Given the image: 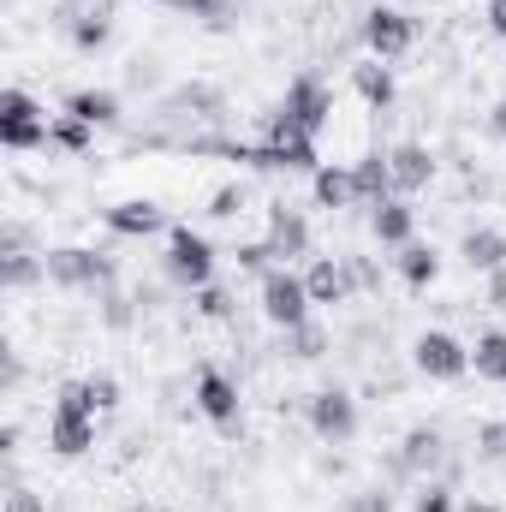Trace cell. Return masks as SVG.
I'll return each instance as SVG.
<instances>
[{
    "label": "cell",
    "instance_id": "2",
    "mask_svg": "<svg viewBox=\"0 0 506 512\" xmlns=\"http://www.w3.org/2000/svg\"><path fill=\"white\" fill-rule=\"evenodd\" d=\"M161 268H167L173 286L197 292V286L215 280V245H209L197 227H167V256H161Z\"/></svg>",
    "mask_w": 506,
    "mask_h": 512
},
{
    "label": "cell",
    "instance_id": "20",
    "mask_svg": "<svg viewBox=\"0 0 506 512\" xmlns=\"http://www.w3.org/2000/svg\"><path fill=\"white\" fill-rule=\"evenodd\" d=\"M310 197H316V209H346V203H358V179H352V167H316L310 173Z\"/></svg>",
    "mask_w": 506,
    "mask_h": 512
},
{
    "label": "cell",
    "instance_id": "32",
    "mask_svg": "<svg viewBox=\"0 0 506 512\" xmlns=\"http://www.w3.org/2000/svg\"><path fill=\"white\" fill-rule=\"evenodd\" d=\"M84 387H90V399H96V411H108V405H120V382H114V376H84Z\"/></svg>",
    "mask_w": 506,
    "mask_h": 512
},
{
    "label": "cell",
    "instance_id": "29",
    "mask_svg": "<svg viewBox=\"0 0 506 512\" xmlns=\"http://www.w3.org/2000/svg\"><path fill=\"white\" fill-rule=\"evenodd\" d=\"M477 453H483L489 465H501V459H506V417H501V423H483V429H477Z\"/></svg>",
    "mask_w": 506,
    "mask_h": 512
},
{
    "label": "cell",
    "instance_id": "13",
    "mask_svg": "<svg viewBox=\"0 0 506 512\" xmlns=\"http://www.w3.org/2000/svg\"><path fill=\"white\" fill-rule=\"evenodd\" d=\"M441 453H447V441H441V429L435 423H417V429H405V441H399V471L405 477H429L435 465H441Z\"/></svg>",
    "mask_w": 506,
    "mask_h": 512
},
{
    "label": "cell",
    "instance_id": "31",
    "mask_svg": "<svg viewBox=\"0 0 506 512\" xmlns=\"http://www.w3.org/2000/svg\"><path fill=\"white\" fill-rule=\"evenodd\" d=\"M239 209H245V185H221V191L209 197V215H215V221H233Z\"/></svg>",
    "mask_w": 506,
    "mask_h": 512
},
{
    "label": "cell",
    "instance_id": "22",
    "mask_svg": "<svg viewBox=\"0 0 506 512\" xmlns=\"http://www.w3.org/2000/svg\"><path fill=\"white\" fill-rule=\"evenodd\" d=\"M399 262V280L411 286V292H423V286H435V274H441V256H435V245H405V251L393 256Z\"/></svg>",
    "mask_w": 506,
    "mask_h": 512
},
{
    "label": "cell",
    "instance_id": "39",
    "mask_svg": "<svg viewBox=\"0 0 506 512\" xmlns=\"http://www.w3.org/2000/svg\"><path fill=\"white\" fill-rule=\"evenodd\" d=\"M489 298H495V304H506V268H501V274H489Z\"/></svg>",
    "mask_w": 506,
    "mask_h": 512
},
{
    "label": "cell",
    "instance_id": "12",
    "mask_svg": "<svg viewBox=\"0 0 506 512\" xmlns=\"http://www.w3.org/2000/svg\"><path fill=\"white\" fill-rule=\"evenodd\" d=\"M102 221H108V233H120V239H155V233H167V209H161L155 197H126V203H114Z\"/></svg>",
    "mask_w": 506,
    "mask_h": 512
},
{
    "label": "cell",
    "instance_id": "28",
    "mask_svg": "<svg viewBox=\"0 0 506 512\" xmlns=\"http://www.w3.org/2000/svg\"><path fill=\"white\" fill-rule=\"evenodd\" d=\"M197 316L227 322V316H233V292H227V286H215V280H209V286H197Z\"/></svg>",
    "mask_w": 506,
    "mask_h": 512
},
{
    "label": "cell",
    "instance_id": "4",
    "mask_svg": "<svg viewBox=\"0 0 506 512\" xmlns=\"http://www.w3.org/2000/svg\"><path fill=\"white\" fill-rule=\"evenodd\" d=\"M42 262H48V280H54V286H72V292H96V286H108V280L120 274L108 251H84V245L42 251Z\"/></svg>",
    "mask_w": 506,
    "mask_h": 512
},
{
    "label": "cell",
    "instance_id": "6",
    "mask_svg": "<svg viewBox=\"0 0 506 512\" xmlns=\"http://www.w3.org/2000/svg\"><path fill=\"white\" fill-rule=\"evenodd\" d=\"M48 114L24 96V90H6L0 96V149H12V155H24V149H42L48 143Z\"/></svg>",
    "mask_w": 506,
    "mask_h": 512
},
{
    "label": "cell",
    "instance_id": "36",
    "mask_svg": "<svg viewBox=\"0 0 506 512\" xmlns=\"http://www.w3.org/2000/svg\"><path fill=\"white\" fill-rule=\"evenodd\" d=\"M483 18H489V30H495V36H506V0H489V6H483Z\"/></svg>",
    "mask_w": 506,
    "mask_h": 512
},
{
    "label": "cell",
    "instance_id": "1",
    "mask_svg": "<svg viewBox=\"0 0 506 512\" xmlns=\"http://www.w3.org/2000/svg\"><path fill=\"white\" fill-rule=\"evenodd\" d=\"M48 447L60 459H84L96 447V399L84 382H66L54 399V417H48Z\"/></svg>",
    "mask_w": 506,
    "mask_h": 512
},
{
    "label": "cell",
    "instance_id": "11",
    "mask_svg": "<svg viewBox=\"0 0 506 512\" xmlns=\"http://www.w3.org/2000/svg\"><path fill=\"white\" fill-rule=\"evenodd\" d=\"M197 411L215 429H239V387L227 370H197Z\"/></svg>",
    "mask_w": 506,
    "mask_h": 512
},
{
    "label": "cell",
    "instance_id": "35",
    "mask_svg": "<svg viewBox=\"0 0 506 512\" xmlns=\"http://www.w3.org/2000/svg\"><path fill=\"white\" fill-rule=\"evenodd\" d=\"M102 304H108V310H102V316H108V328H131V304H126V298H102Z\"/></svg>",
    "mask_w": 506,
    "mask_h": 512
},
{
    "label": "cell",
    "instance_id": "10",
    "mask_svg": "<svg viewBox=\"0 0 506 512\" xmlns=\"http://www.w3.org/2000/svg\"><path fill=\"white\" fill-rule=\"evenodd\" d=\"M268 251L292 268V256H310V221L292 203H268Z\"/></svg>",
    "mask_w": 506,
    "mask_h": 512
},
{
    "label": "cell",
    "instance_id": "41",
    "mask_svg": "<svg viewBox=\"0 0 506 512\" xmlns=\"http://www.w3.org/2000/svg\"><path fill=\"white\" fill-rule=\"evenodd\" d=\"M126 512H161V507H143V501H137V507H126Z\"/></svg>",
    "mask_w": 506,
    "mask_h": 512
},
{
    "label": "cell",
    "instance_id": "3",
    "mask_svg": "<svg viewBox=\"0 0 506 512\" xmlns=\"http://www.w3.org/2000/svg\"><path fill=\"white\" fill-rule=\"evenodd\" d=\"M310 286H304V274H292L286 262H274L268 274H262V316L286 334V328H298V322H310Z\"/></svg>",
    "mask_w": 506,
    "mask_h": 512
},
{
    "label": "cell",
    "instance_id": "42",
    "mask_svg": "<svg viewBox=\"0 0 506 512\" xmlns=\"http://www.w3.org/2000/svg\"><path fill=\"white\" fill-rule=\"evenodd\" d=\"M346 512H358V507H346Z\"/></svg>",
    "mask_w": 506,
    "mask_h": 512
},
{
    "label": "cell",
    "instance_id": "26",
    "mask_svg": "<svg viewBox=\"0 0 506 512\" xmlns=\"http://www.w3.org/2000/svg\"><path fill=\"white\" fill-rule=\"evenodd\" d=\"M48 143H54V149H72V155H84V149L96 143V126H84V120H72V114H54Z\"/></svg>",
    "mask_w": 506,
    "mask_h": 512
},
{
    "label": "cell",
    "instance_id": "38",
    "mask_svg": "<svg viewBox=\"0 0 506 512\" xmlns=\"http://www.w3.org/2000/svg\"><path fill=\"white\" fill-rule=\"evenodd\" d=\"M489 137H501V143H506V96L489 108Z\"/></svg>",
    "mask_w": 506,
    "mask_h": 512
},
{
    "label": "cell",
    "instance_id": "37",
    "mask_svg": "<svg viewBox=\"0 0 506 512\" xmlns=\"http://www.w3.org/2000/svg\"><path fill=\"white\" fill-rule=\"evenodd\" d=\"M352 507H358V512H393V501H387V495H381V489H376V495H358Z\"/></svg>",
    "mask_w": 506,
    "mask_h": 512
},
{
    "label": "cell",
    "instance_id": "19",
    "mask_svg": "<svg viewBox=\"0 0 506 512\" xmlns=\"http://www.w3.org/2000/svg\"><path fill=\"white\" fill-rule=\"evenodd\" d=\"M66 36H72V48H78V54H96V48H108V36H114V18H108V6H78V12L66 18Z\"/></svg>",
    "mask_w": 506,
    "mask_h": 512
},
{
    "label": "cell",
    "instance_id": "14",
    "mask_svg": "<svg viewBox=\"0 0 506 512\" xmlns=\"http://www.w3.org/2000/svg\"><path fill=\"white\" fill-rule=\"evenodd\" d=\"M370 233H376L381 245L405 251V245L417 239V209H411L405 197H381V203H370Z\"/></svg>",
    "mask_w": 506,
    "mask_h": 512
},
{
    "label": "cell",
    "instance_id": "25",
    "mask_svg": "<svg viewBox=\"0 0 506 512\" xmlns=\"http://www.w3.org/2000/svg\"><path fill=\"white\" fill-rule=\"evenodd\" d=\"M328 352V334L316 328V322H298V328H286V358H298V364H316Z\"/></svg>",
    "mask_w": 506,
    "mask_h": 512
},
{
    "label": "cell",
    "instance_id": "27",
    "mask_svg": "<svg viewBox=\"0 0 506 512\" xmlns=\"http://www.w3.org/2000/svg\"><path fill=\"white\" fill-rule=\"evenodd\" d=\"M6 286H30V280H48V262L42 256H30V251H6Z\"/></svg>",
    "mask_w": 506,
    "mask_h": 512
},
{
    "label": "cell",
    "instance_id": "30",
    "mask_svg": "<svg viewBox=\"0 0 506 512\" xmlns=\"http://www.w3.org/2000/svg\"><path fill=\"white\" fill-rule=\"evenodd\" d=\"M411 512H459V507H453V489H447V483H423L417 501H411Z\"/></svg>",
    "mask_w": 506,
    "mask_h": 512
},
{
    "label": "cell",
    "instance_id": "24",
    "mask_svg": "<svg viewBox=\"0 0 506 512\" xmlns=\"http://www.w3.org/2000/svg\"><path fill=\"white\" fill-rule=\"evenodd\" d=\"M471 370H477V376H489V382H506V334H501V328L477 334V346H471Z\"/></svg>",
    "mask_w": 506,
    "mask_h": 512
},
{
    "label": "cell",
    "instance_id": "21",
    "mask_svg": "<svg viewBox=\"0 0 506 512\" xmlns=\"http://www.w3.org/2000/svg\"><path fill=\"white\" fill-rule=\"evenodd\" d=\"M60 114H72L84 126H120V96L114 90H72Z\"/></svg>",
    "mask_w": 506,
    "mask_h": 512
},
{
    "label": "cell",
    "instance_id": "5",
    "mask_svg": "<svg viewBox=\"0 0 506 512\" xmlns=\"http://www.w3.org/2000/svg\"><path fill=\"white\" fill-rule=\"evenodd\" d=\"M411 364H417V376H429V382H459V376H471V346L453 340L447 328H429V334H417Z\"/></svg>",
    "mask_w": 506,
    "mask_h": 512
},
{
    "label": "cell",
    "instance_id": "15",
    "mask_svg": "<svg viewBox=\"0 0 506 512\" xmlns=\"http://www.w3.org/2000/svg\"><path fill=\"white\" fill-rule=\"evenodd\" d=\"M304 286H310V304H346L352 298V268L346 256H316L304 268Z\"/></svg>",
    "mask_w": 506,
    "mask_h": 512
},
{
    "label": "cell",
    "instance_id": "40",
    "mask_svg": "<svg viewBox=\"0 0 506 512\" xmlns=\"http://www.w3.org/2000/svg\"><path fill=\"white\" fill-rule=\"evenodd\" d=\"M459 512H501V507H495V501H477V495H471V501H465Z\"/></svg>",
    "mask_w": 506,
    "mask_h": 512
},
{
    "label": "cell",
    "instance_id": "8",
    "mask_svg": "<svg viewBox=\"0 0 506 512\" xmlns=\"http://www.w3.org/2000/svg\"><path fill=\"white\" fill-rule=\"evenodd\" d=\"M411 42H417V18L411 12H399V6H370L364 12V48L376 54V60H399V54H411Z\"/></svg>",
    "mask_w": 506,
    "mask_h": 512
},
{
    "label": "cell",
    "instance_id": "23",
    "mask_svg": "<svg viewBox=\"0 0 506 512\" xmlns=\"http://www.w3.org/2000/svg\"><path fill=\"white\" fill-rule=\"evenodd\" d=\"M352 179H358V203L393 197V167H387V155H364V161L352 167Z\"/></svg>",
    "mask_w": 506,
    "mask_h": 512
},
{
    "label": "cell",
    "instance_id": "18",
    "mask_svg": "<svg viewBox=\"0 0 506 512\" xmlns=\"http://www.w3.org/2000/svg\"><path fill=\"white\" fill-rule=\"evenodd\" d=\"M352 90L370 102V108H393V96H399V84H393V66L387 60H376V54H364L358 66H352Z\"/></svg>",
    "mask_w": 506,
    "mask_h": 512
},
{
    "label": "cell",
    "instance_id": "17",
    "mask_svg": "<svg viewBox=\"0 0 506 512\" xmlns=\"http://www.w3.org/2000/svg\"><path fill=\"white\" fill-rule=\"evenodd\" d=\"M459 256H465L471 274H501L506 268V233H495V227H471V233L459 239Z\"/></svg>",
    "mask_w": 506,
    "mask_h": 512
},
{
    "label": "cell",
    "instance_id": "33",
    "mask_svg": "<svg viewBox=\"0 0 506 512\" xmlns=\"http://www.w3.org/2000/svg\"><path fill=\"white\" fill-rule=\"evenodd\" d=\"M6 512H48V507H42V495H36V489L12 483V489H6Z\"/></svg>",
    "mask_w": 506,
    "mask_h": 512
},
{
    "label": "cell",
    "instance_id": "7",
    "mask_svg": "<svg viewBox=\"0 0 506 512\" xmlns=\"http://www.w3.org/2000/svg\"><path fill=\"white\" fill-rule=\"evenodd\" d=\"M280 114H286V120H292L298 131L322 137V126L334 120V90H328L316 72H298V78L286 84V96H280Z\"/></svg>",
    "mask_w": 506,
    "mask_h": 512
},
{
    "label": "cell",
    "instance_id": "34",
    "mask_svg": "<svg viewBox=\"0 0 506 512\" xmlns=\"http://www.w3.org/2000/svg\"><path fill=\"white\" fill-rule=\"evenodd\" d=\"M346 268H352V286H381V274H376L370 256H346Z\"/></svg>",
    "mask_w": 506,
    "mask_h": 512
},
{
    "label": "cell",
    "instance_id": "16",
    "mask_svg": "<svg viewBox=\"0 0 506 512\" xmlns=\"http://www.w3.org/2000/svg\"><path fill=\"white\" fill-rule=\"evenodd\" d=\"M387 167H393V191H423L435 179V155L423 143H399L387 149Z\"/></svg>",
    "mask_w": 506,
    "mask_h": 512
},
{
    "label": "cell",
    "instance_id": "9",
    "mask_svg": "<svg viewBox=\"0 0 506 512\" xmlns=\"http://www.w3.org/2000/svg\"><path fill=\"white\" fill-rule=\"evenodd\" d=\"M310 429H316V441L346 447V441L358 435V399H352L346 387H322V393H310Z\"/></svg>",
    "mask_w": 506,
    "mask_h": 512
}]
</instances>
